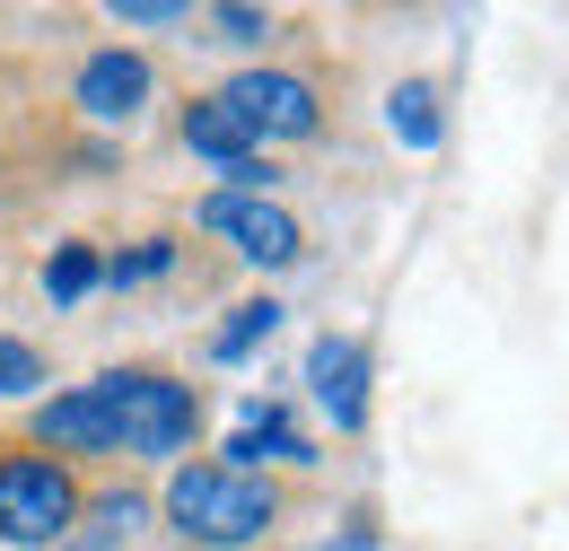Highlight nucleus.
Returning <instances> with one entry per match:
<instances>
[{
	"label": "nucleus",
	"instance_id": "12",
	"mask_svg": "<svg viewBox=\"0 0 569 551\" xmlns=\"http://www.w3.org/2000/svg\"><path fill=\"white\" fill-rule=\"evenodd\" d=\"M386 123H395V140H412V149H438V140H447V123H438V88H429V79H403V88H395Z\"/></svg>",
	"mask_w": 569,
	"mask_h": 551
},
{
	"label": "nucleus",
	"instance_id": "15",
	"mask_svg": "<svg viewBox=\"0 0 569 551\" xmlns=\"http://www.w3.org/2000/svg\"><path fill=\"white\" fill-rule=\"evenodd\" d=\"M88 280H97V254H88V246H62V254L44 263V289H53V298H79Z\"/></svg>",
	"mask_w": 569,
	"mask_h": 551
},
{
	"label": "nucleus",
	"instance_id": "2",
	"mask_svg": "<svg viewBox=\"0 0 569 551\" xmlns=\"http://www.w3.org/2000/svg\"><path fill=\"white\" fill-rule=\"evenodd\" d=\"M88 394L114 429V455H176L202 429V385H184L176 368H106Z\"/></svg>",
	"mask_w": 569,
	"mask_h": 551
},
{
	"label": "nucleus",
	"instance_id": "10",
	"mask_svg": "<svg viewBox=\"0 0 569 551\" xmlns=\"http://www.w3.org/2000/svg\"><path fill=\"white\" fill-rule=\"evenodd\" d=\"M263 455H281V464H316V447H307V438H298L281 412H254L237 438H228V455H219V464H237V473H263Z\"/></svg>",
	"mask_w": 569,
	"mask_h": 551
},
{
	"label": "nucleus",
	"instance_id": "6",
	"mask_svg": "<svg viewBox=\"0 0 569 551\" xmlns=\"http://www.w3.org/2000/svg\"><path fill=\"white\" fill-rule=\"evenodd\" d=\"M184 149H193V158H211L219 176H228V193H263V184L281 176V167L254 149V132L228 114V97H219V88H211V97H184Z\"/></svg>",
	"mask_w": 569,
	"mask_h": 551
},
{
	"label": "nucleus",
	"instance_id": "14",
	"mask_svg": "<svg viewBox=\"0 0 569 551\" xmlns=\"http://www.w3.org/2000/svg\"><path fill=\"white\" fill-rule=\"evenodd\" d=\"M211 27H219V44H272V9H237V0H219Z\"/></svg>",
	"mask_w": 569,
	"mask_h": 551
},
{
	"label": "nucleus",
	"instance_id": "8",
	"mask_svg": "<svg viewBox=\"0 0 569 551\" xmlns=\"http://www.w3.org/2000/svg\"><path fill=\"white\" fill-rule=\"evenodd\" d=\"M307 385H316V403L333 412V429H342V438H359V429H368V342L325 333V342L307 350Z\"/></svg>",
	"mask_w": 569,
	"mask_h": 551
},
{
	"label": "nucleus",
	"instance_id": "7",
	"mask_svg": "<svg viewBox=\"0 0 569 551\" xmlns=\"http://www.w3.org/2000/svg\"><path fill=\"white\" fill-rule=\"evenodd\" d=\"M158 97V70H149V53H123V44H106V53H88L71 79V106L88 114V123H141V106Z\"/></svg>",
	"mask_w": 569,
	"mask_h": 551
},
{
	"label": "nucleus",
	"instance_id": "11",
	"mask_svg": "<svg viewBox=\"0 0 569 551\" xmlns=\"http://www.w3.org/2000/svg\"><path fill=\"white\" fill-rule=\"evenodd\" d=\"M272 333H281V307H272V298H246V307H228V324L211 333V359H219V368H237L246 350L272 342Z\"/></svg>",
	"mask_w": 569,
	"mask_h": 551
},
{
	"label": "nucleus",
	"instance_id": "3",
	"mask_svg": "<svg viewBox=\"0 0 569 551\" xmlns=\"http://www.w3.org/2000/svg\"><path fill=\"white\" fill-rule=\"evenodd\" d=\"M88 517V490L62 455L27 447V438H0V543L18 551H53Z\"/></svg>",
	"mask_w": 569,
	"mask_h": 551
},
{
	"label": "nucleus",
	"instance_id": "9",
	"mask_svg": "<svg viewBox=\"0 0 569 551\" xmlns=\"http://www.w3.org/2000/svg\"><path fill=\"white\" fill-rule=\"evenodd\" d=\"M27 447H44V455H114V429H106V412H97V394H88V385H71V394L36 403Z\"/></svg>",
	"mask_w": 569,
	"mask_h": 551
},
{
	"label": "nucleus",
	"instance_id": "16",
	"mask_svg": "<svg viewBox=\"0 0 569 551\" xmlns=\"http://www.w3.org/2000/svg\"><path fill=\"white\" fill-rule=\"evenodd\" d=\"M114 18H123V27H193V9H184V0H123Z\"/></svg>",
	"mask_w": 569,
	"mask_h": 551
},
{
	"label": "nucleus",
	"instance_id": "13",
	"mask_svg": "<svg viewBox=\"0 0 569 551\" xmlns=\"http://www.w3.org/2000/svg\"><path fill=\"white\" fill-rule=\"evenodd\" d=\"M36 385H44V350L0 333V403H9V394H36Z\"/></svg>",
	"mask_w": 569,
	"mask_h": 551
},
{
	"label": "nucleus",
	"instance_id": "4",
	"mask_svg": "<svg viewBox=\"0 0 569 551\" xmlns=\"http://www.w3.org/2000/svg\"><path fill=\"white\" fill-rule=\"evenodd\" d=\"M219 97H228V114L254 132V149H263V140H316L325 132V97H316V79H298V70H237Z\"/></svg>",
	"mask_w": 569,
	"mask_h": 551
},
{
	"label": "nucleus",
	"instance_id": "17",
	"mask_svg": "<svg viewBox=\"0 0 569 551\" xmlns=\"http://www.w3.org/2000/svg\"><path fill=\"white\" fill-rule=\"evenodd\" d=\"M149 272H167V237H149L141 254H123V263H114V280H149Z\"/></svg>",
	"mask_w": 569,
	"mask_h": 551
},
{
	"label": "nucleus",
	"instance_id": "1",
	"mask_svg": "<svg viewBox=\"0 0 569 551\" xmlns=\"http://www.w3.org/2000/svg\"><path fill=\"white\" fill-rule=\"evenodd\" d=\"M167 517H176L184 543H202V551H246L281 525V482L202 455V464H176L167 473Z\"/></svg>",
	"mask_w": 569,
	"mask_h": 551
},
{
	"label": "nucleus",
	"instance_id": "5",
	"mask_svg": "<svg viewBox=\"0 0 569 551\" xmlns=\"http://www.w3.org/2000/svg\"><path fill=\"white\" fill-rule=\"evenodd\" d=\"M202 228L228 237V246H237L246 263H263V272H289V263L307 254V228H298L281 202H263V193H211V202H202Z\"/></svg>",
	"mask_w": 569,
	"mask_h": 551
}]
</instances>
